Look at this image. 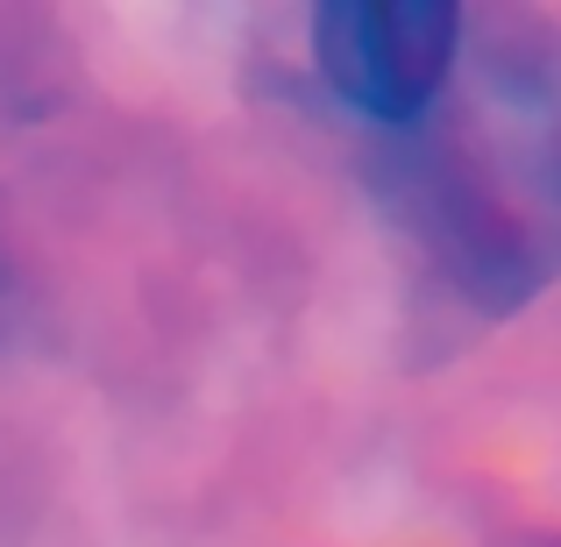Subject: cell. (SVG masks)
I'll use <instances>...</instances> for the list:
<instances>
[{
	"mask_svg": "<svg viewBox=\"0 0 561 547\" xmlns=\"http://www.w3.org/2000/svg\"><path fill=\"white\" fill-rule=\"evenodd\" d=\"M462 50V14L440 0H398V8H320L313 14V57L334 100L377 128H412L434 114L440 86Z\"/></svg>",
	"mask_w": 561,
	"mask_h": 547,
	"instance_id": "cell-1",
	"label": "cell"
}]
</instances>
